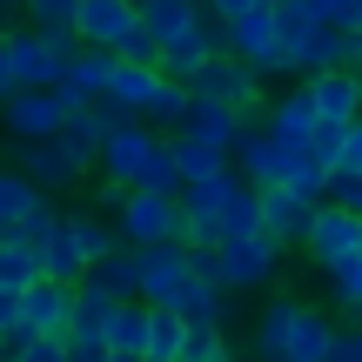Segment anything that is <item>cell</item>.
Instances as JSON below:
<instances>
[{
	"mask_svg": "<svg viewBox=\"0 0 362 362\" xmlns=\"http://www.w3.org/2000/svg\"><path fill=\"white\" fill-rule=\"evenodd\" d=\"M134 27V0H81V21H74V47L107 54L121 34Z\"/></svg>",
	"mask_w": 362,
	"mask_h": 362,
	"instance_id": "obj_14",
	"label": "cell"
},
{
	"mask_svg": "<svg viewBox=\"0 0 362 362\" xmlns=\"http://www.w3.org/2000/svg\"><path fill=\"white\" fill-rule=\"evenodd\" d=\"M115 242L121 248H175L181 242V208L168 202V194H128L115 215Z\"/></svg>",
	"mask_w": 362,
	"mask_h": 362,
	"instance_id": "obj_3",
	"label": "cell"
},
{
	"mask_svg": "<svg viewBox=\"0 0 362 362\" xmlns=\"http://www.w3.org/2000/svg\"><path fill=\"white\" fill-rule=\"evenodd\" d=\"M329 34H362V0H315Z\"/></svg>",
	"mask_w": 362,
	"mask_h": 362,
	"instance_id": "obj_31",
	"label": "cell"
},
{
	"mask_svg": "<svg viewBox=\"0 0 362 362\" xmlns=\"http://www.w3.org/2000/svg\"><path fill=\"white\" fill-rule=\"evenodd\" d=\"M302 255H309L322 275H336L349 255H362V221L322 202V208H315V221H309V235H302Z\"/></svg>",
	"mask_w": 362,
	"mask_h": 362,
	"instance_id": "obj_6",
	"label": "cell"
},
{
	"mask_svg": "<svg viewBox=\"0 0 362 362\" xmlns=\"http://www.w3.org/2000/svg\"><path fill=\"white\" fill-rule=\"evenodd\" d=\"M181 329H188V322H181ZM228 349H235V342H228V336H215L208 322H194L188 336H181V362H221Z\"/></svg>",
	"mask_w": 362,
	"mask_h": 362,
	"instance_id": "obj_30",
	"label": "cell"
},
{
	"mask_svg": "<svg viewBox=\"0 0 362 362\" xmlns=\"http://www.w3.org/2000/svg\"><path fill=\"white\" fill-rule=\"evenodd\" d=\"M181 141H202V148H215V155H228L235 148V134H242V115H228V107H208V101H188V115H181Z\"/></svg>",
	"mask_w": 362,
	"mask_h": 362,
	"instance_id": "obj_18",
	"label": "cell"
},
{
	"mask_svg": "<svg viewBox=\"0 0 362 362\" xmlns=\"http://www.w3.org/2000/svg\"><path fill=\"white\" fill-rule=\"evenodd\" d=\"M115 309H121V302H107L101 288H94L88 275H81V282L67 288V336H101V329H107V315H115Z\"/></svg>",
	"mask_w": 362,
	"mask_h": 362,
	"instance_id": "obj_22",
	"label": "cell"
},
{
	"mask_svg": "<svg viewBox=\"0 0 362 362\" xmlns=\"http://www.w3.org/2000/svg\"><path fill=\"white\" fill-rule=\"evenodd\" d=\"M34 282H40V262L27 255L21 242H7V235H0V296H27Z\"/></svg>",
	"mask_w": 362,
	"mask_h": 362,
	"instance_id": "obj_27",
	"label": "cell"
},
{
	"mask_svg": "<svg viewBox=\"0 0 362 362\" xmlns=\"http://www.w3.org/2000/svg\"><path fill=\"white\" fill-rule=\"evenodd\" d=\"M155 94H161V74H155V67H115V74H107V94H101V101L115 107V115H128V121H148Z\"/></svg>",
	"mask_w": 362,
	"mask_h": 362,
	"instance_id": "obj_17",
	"label": "cell"
},
{
	"mask_svg": "<svg viewBox=\"0 0 362 362\" xmlns=\"http://www.w3.org/2000/svg\"><path fill=\"white\" fill-rule=\"evenodd\" d=\"M88 282L101 288L107 302H141V262H134V248H115V255H101L88 269Z\"/></svg>",
	"mask_w": 362,
	"mask_h": 362,
	"instance_id": "obj_21",
	"label": "cell"
},
{
	"mask_svg": "<svg viewBox=\"0 0 362 362\" xmlns=\"http://www.w3.org/2000/svg\"><path fill=\"white\" fill-rule=\"evenodd\" d=\"M107 74H115V61H107V54L74 47V54H67V67H61V88H54V101H61L67 115H81V107H101Z\"/></svg>",
	"mask_w": 362,
	"mask_h": 362,
	"instance_id": "obj_10",
	"label": "cell"
},
{
	"mask_svg": "<svg viewBox=\"0 0 362 362\" xmlns=\"http://www.w3.org/2000/svg\"><path fill=\"white\" fill-rule=\"evenodd\" d=\"M288 315H296V296L269 302V309L248 322V356L255 362H282V336H288Z\"/></svg>",
	"mask_w": 362,
	"mask_h": 362,
	"instance_id": "obj_23",
	"label": "cell"
},
{
	"mask_svg": "<svg viewBox=\"0 0 362 362\" xmlns=\"http://www.w3.org/2000/svg\"><path fill=\"white\" fill-rule=\"evenodd\" d=\"M67 242H74V255L88 262V269L121 248V242H115V221H101V215H67Z\"/></svg>",
	"mask_w": 362,
	"mask_h": 362,
	"instance_id": "obj_25",
	"label": "cell"
},
{
	"mask_svg": "<svg viewBox=\"0 0 362 362\" xmlns=\"http://www.w3.org/2000/svg\"><path fill=\"white\" fill-rule=\"evenodd\" d=\"M40 202H47L40 188H27V181L13 175V168H0V235H13V228H21V221L34 215Z\"/></svg>",
	"mask_w": 362,
	"mask_h": 362,
	"instance_id": "obj_26",
	"label": "cell"
},
{
	"mask_svg": "<svg viewBox=\"0 0 362 362\" xmlns=\"http://www.w3.org/2000/svg\"><path fill=\"white\" fill-rule=\"evenodd\" d=\"M255 194H262V242H275L282 255L302 248V235H309V221H315L322 202H296V194H282V188H255Z\"/></svg>",
	"mask_w": 362,
	"mask_h": 362,
	"instance_id": "obj_12",
	"label": "cell"
},
{
	"mask_svg": "<svg viewBox=\"0 0 362 362\" xmlns=\"http://www.w3.org/2000/svg\"><path fill=\"white\" fill-rule=\"evenodd\" d=\"M262 134L275 141V155H282V161H302V155H309V134H315V101H309V88H288L282 101L262 115Z\"/></svg>",
	"mask_w": 362,
	"mask_h": 362,
	"instance_id": "obj_7",
	"label": "cell"
},
{
	"mask_svg": "<svg viewBox=\"0 0 362 362\" xmlns=\"http://www.w3.org/2000/svg\"><path fill=\"white\" fill-rule=\"evenodd\" d=\"M21 329V296H0V342Z\"/></svg>",
	"mask_w": 362,
	"mask_h": 362,
	"instance_id": "obj_35",
	"label": "cell"
},
{
	"mask_svg": "<svg viewBox=\"0 0 362 362\" xmlns=\"http://www.w3.org/2000/svg\"><path fill=\"white\" fill-rule=\"evenodd\" d=\"M107 362H141V356H107Z\"/></svg>",
	"mask_w": 362,
	"mask_h": 362,
	"instance_id": "obj_37",
	"label": "cell"
},
{
	"mask_svg": "<svg viewBox=\"0 0 362 362\" xmlns=\"http://www.w3.org/2000/svg\"><path fill=\"white\" fill-rule=\"evenodd\" d=\"M0 121H7L13 148H34V141H54V134H61L67 107L54 101V94H7V101H0Z\"/></svg>",
	"mask_w": 362,
	"mask_h": 362,
	"instance_id": "obj_9",
	"label": "cell"
},
{
	"mask_svg": "<svg viewBox=\"0 0 362 362\" xmlns=\"http://www.w3.org/2000/svg\"><path fill=\"white\" fill-rule=\"evenodd\" d=\"M61 221H67V215H61V208H54V202H40V208H34V215H27V221H21V228H13V235H7V242H21V248H27V255H40V248H47V242H54V235H61Z\"/></svg>",
	"mask_w": 362,
	"mask_h": 362,
	"instance_id": "obj_29",
	"label": "cell"
},
{
	"mask_svg": "<svg viewBox=\"0 0 362 362\" xmlns=\"http://www.w3.org/2000/svg\"><path fill=\"white\" fill-rule=\"evenodd\" d=\"M13 94V74H7V47H0V101Z\"/></svg>",
	"mask_w": 362,
	"mask_h": 362,
	"instance_id": "obj_36",
	"label": "cell"
},
{
	"mask_svg": "<svg viewBox=\"0 0 362 362\" xmlns=\"http://www.w3.org/2000/svg\"><path fill=\"white\" fill-rule=\"evenodd\" d=\"M101 342H107V356H141V342H148V309H141V302H121V309L107 315Z\"/></svg>",
	"mask_w": 362,
	"mask_h": 362,
	"instance_id": "obj_24",
	"label": "cell"
},
{
	"mask_svg": "<svg viewBox=\"0 0 362 362\" xmlns=\"http://www.w3.org/2000/svg\"><path fill=\"white\" fill-rule=\"evenodd\" d=\"M74 21H81V0H27L21 7V27L54 47H74Z\"/></svg>",
	"mask_w": 362,
	"mask_h": 362,
	"instance_id": "obj_20",
	"label": "cell"
},
{
	"mask_svg": "<svg viewBox=\"0 0 362 362\" xmlns=\"http://www.w3.org/2000/svg\"><path fill=\"white\" fill-rule=\"evenodd\" d=\"M194 21H202V0H134V27H141L155 47L181 40Z\"/></svg>",
	"mask_w": 362,
	"mask_h": 362,
	"instance_id": "obj_16",
	"label": "cell"
},
{
	"mask_svg": "<svg viewBox=\"0 0 362 362\" xmlns=\"http://www.w3.org/2000/svg\"><path fill=\"white\" fill-rule=\"evenodd\" d=\"M21 336H67V288L34 282L21 296Z\"/></svg>",
	"mask_w": 362,
	"mask_h": 362,
	"instance_id": "obj_19",
	"label": "cell"
},
{
	"mask_svg": "<svg viewBox=\"0 0 362 362\" xmlns=\"http://www.w3.org/2000/svg\"><path fill=\"white\" fill-rule=\"evenodd\" d=\"M121 202H128V194H121V188H107V181H101V188H94V215H121Z\"/></svg>",
	"mask_w": 362,
	"mask_h": 362,
	"instance_id": "obj_34",
	"label": "cell"
},
{
	"mask_svg": "<svg viewBox=\"0 0 362 362\" xmlns=\"http://www.w3.org/2000/svg\"><path fill=\"white\" fill-rule=\"evenodd\" d=\"M155 155H161V134H155V128H141V121H128V128H115V134L101 141V155H94V175H101L107 188L134 194Z\"/></svg>",
	"mask_w": 362,
	"mask_h": 362,
	"instance_id": "obj_2",
	"label": "cell"
},
{
	"mask_svg": "<svg viewBox=\"0 0 362 362\" xmlns=\"http://www.w3.org/2000/svg\"><path fill=\"white\" fill-rule=\"evenodd\" d=\"M188 101H208V107H228V115H255L262 107V81L248 74L235 54H215L202 74L188 81Z\"/></svg>",
	"mask_w": 362,
	"mask_h": 362,
	"instance_id": "obj_4",
	"label": "cell"
},
{
	"mask_svg": "<svg viewBox=\"0 0 362 362\" xmlns=\"http://www.w3.org/2000/svg\"><path fill=\"white\" fill-rule=\"evenodd\" d=\"M61 349H67V362H107L101 336H61Z\"/></svg>",
	"mask_w": 362,
	"mask_h": 362,
	"instance_id": "obj_32",
	"label": "cell"
},
{
	"mask_svg": "<svg viewBox=\"0 0 362 362\" xmlns=\"http://www.w3.org/2000/svg\"><path fill=\"white\" fill-rule=\"evenodd\" d=\"M302 88H309L315 121H322V128H356V121H362V74H356V67L315 74V81H302Z\"/></svg>",
	"mask_w": 362,
	"mask_h": 362,
	"instance_id": "obj_11",
	"label": "cell"
},
{
	"mask_svg": "<svg viewBox=\"0 0 362 362\" xmlns=\"http://www.w3.org/2000/svg\"><path fill=\"white\" fill-rule=\"evenodd\" d=\"M115 128H128V115H115L107 101H101V107H81V115L61 121V148H67V155H81V161L94 168V155H101V141H107Z\"/></svg>",
	"mask_w": 362,
	"mask_h": 362,
	"instance_id": "obj_15",
	"label": "cell"
},
{
	"mask_svg": "<svg viewBox=\"0 0 362 362\" xmlns=\"http://www.w3.org/2000/svg\"><path fill=\"white\" fill-rule=\"evenodd\" d=\"M336 329L315 302H296V315H288V336H282V362H329V349H336Z\"/></svg>",
	"mask_w": 362,
	"mask_h": 362,
	"instance_id": "obj_13",
	"label": "cell"
},
{
	"mask_svg": "<svg viewBox=\"0 0 362 362\" xmlns=\"http://www.w3.org/2000/svg\"><path fill=\"white\" fill-rule=\"evenodd\" d=\"M342 175H362V121L342 128Z\"/></svg>",
	"mask_w": 362,
	"mask_h": 362,
	"instance_id": "obj_33",
	"label": "cell"
},
{
	"mask_svg": "<svg viewBox=\"0 0 362 362\" xmlns=\"http://www.w3.org/2000/svg\"><path fill=\"white\" fill-rule=\"evenodd\" d=\"M282 275V248L248 235V242H221L215 248V296H255Z\"/></svg>",
	"mask_w": 362,
	"mask_h": 362,
	"instance_id": "obj_1",
	"label": "cell"
},
{
	"mask_svg": "<svg viewBox=\"0 0 362 362\" xmlns=\"http://www.w3.org/2000/svg\"><path fill=\"white\" fill-rule=\"evenodd\" d=\"M13 175L27 181V188H40L54 202V194H67V188H81V181H88L94 168L81 155H67L61 148V134H54V141H34V148H13Z\"/></svg>",
	"mask_w": 362,
	"mask_h": 362,
	"instance_id": "obj_5",
	"label": "cell"
},
{
	"mask_svg": "<svg viewBox=\"0 0 362 362\" xmlns=\"http://www.w3.org/2000/svg\"><path fill=\"white\" fill-rule=\"evenodd\" d=\"M215 54H221V34H215V21H208V7H202V21H194L181 40H168V47H161L155 74H161V81H175V88H188V81L202 74Z\"/></svg>",
	"mask_w": 362,
	"mask_h": 362,
	"instance_id": "obj_8",
	"label": "cell"
},
{
	"mask_svg": "<svg viewBox=\"0 0 362 362\" xmlns=\"http://www.w3.org/2000/svg\"><path fill=\"white\" fill-rule=\"evenodd\" d=\"M329 288H336V309H342V322L362 329V255H349L336 275H329Z\"/></svg>",
	"mask_w": 362,
	"mask_h": 362,
	"instance_id": "obj_28",
	"label": "cell"
}]
</instances>
